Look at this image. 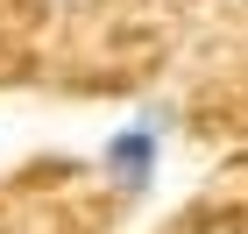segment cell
I'll list each match as a JSON object with an SVG mask.
<instances>
[{
  "mask_svg": "<svg viewBox=\"0 0 248 234\" xmlns=\"http://www.w3.org/2000/svg\"><path fill=\"white\" fill-rule=\"evenodd\" d=\"M99 163H107V177H114V192L142 199L156 185V163H163V114H142V121H128V128H114Z\"/></svg>",
  "mask_w": 248,
  "mask_h": 234,
  "instance_id": "6da1fadb",
  "label": "cell"
}]
</instances>
